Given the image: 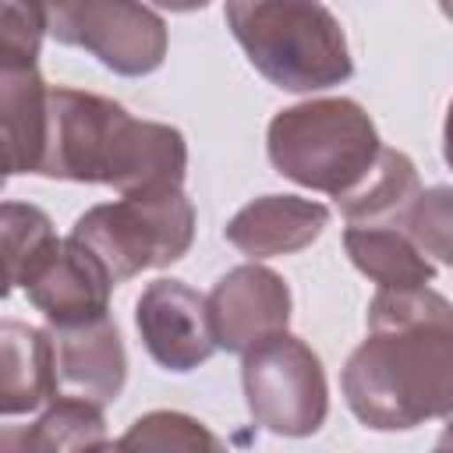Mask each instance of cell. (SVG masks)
Returning a JSON list of instances; mask_svg holds the SVG:
<instances>
[{"instance_id": "obj_1", "label": "cell", "mask_w": 453, "mask_h": 453, "mask_svg": "<svg viewBox=\"0 0 453 453\" xmlns=\"http://www.w3.org/2000/svg\"><path fill=\"white\" fill-rule=\"evenodd\" d=\"M340 382L350 414L375 432L453 414V304L428 283L379 287Z\"/></svg>"}, {"instance_id": "obj_2", "label": "cell", "mask_w": 453, "mask_h": 453, "mask_svg": "<svg viewBox=\"0 0 453 453\" xmlns=\"http://www.w3.org/2000/svg\"><path fill=\"white\" fill-rule=\"evenodd\" d=\"M184 134L159 120H134L120 103L78 88H50L39 177L110 184L120 195H152L184 184Z\"/></svg>"}, {"instance_id": "obj_3", "label": "cell", "mask_w": 453, "mask_h": 453, "mask_svg": "<svg viewBox=\"0 0 453 453\" xmlns=\"http://www.w3.org/2000/svg\"><path fill=\"white\" fill-rule=\"evenodd\" d=\"M226 25L251 67L283 92L333 88L354 74L347 35L319 0H226Z\"/></svg>"}, {"instance_id": "obj_4", "label": "cell", "mask_w": 453, "mask_h": 453, "mask_svg": "<svg viewBox=\"0 0 453 453\" xmlns=\"http://www.w3.org/2000/svg\"><path fill=\"white\" fill-rule=\"evenodd\" d=\"M265 149L276 173L336 198L368 173L382 145L365 106L340 96L280 110L269 120Z\"/></svg>"}, {"instance_id": "obj_5", "label": "cell", "mask_w": 453, "mask_h": 453, "mask_svg": "<svg viewBox=\"0 0 453 453\" xmlns=\"http://www.w3.org/2000/svg\"><path fill=\"white\" fill-rule=\"evenodd\" d=\"M71 237L99 258L113 283H124L142 269H163L188 255L195 241V205L184 188L120 195V202L81 212Z\"/></svg>"}, {"instance_id": "obj_6", "label": "cell", "mask_w": 453, "mask_h": 453, "mask_svg": "<svg viewBox=\"0 0 453 453\" xmlns=\"http://www.w3.org/2000/svg\"><path fill=\"white\" fill-rule=\"evenodd\" d=\"M241 382L255 425L269 428L273 435H311L329 414L322 361L304 340L290 333H276L244 350Z\"/></svg>"}, {"instance_id": "obj_7", "label": "cell", "mask_w": 453, "mask_h": 453, "mask_svg": "<svg viewBox=\"0 0 453 453\" xmlns=\"http://www.w3.org/2000/svg\"><path fill=\"white\" fill-rule=\"evenodd\" d=\"M46 32L92 53L103 67L124 78L152 74L166 57V25L142 0H28Z\"/></svg>"}, {"instance_id": "obj_8", "label": "cell", "mask_w": 453, "mask_h": 453, "mask_svg": "<svg viewBox=\"0 0 453 453\" xmlns=\"http://www.w3.org/2000/svg\"><path fill=\"white\" fill-rule=\"evenodd\" d=\"M134 326L149 357L166 372H191L219 347L209 319V297L180 280L149 283L134 304Z\"/></svg>"}, {"instance_id": "obj_9", "label": "cell", "mask_w": 453, "mask_h": 453, "mask_svg": "<svg viewBox=\"0 0 453 453\" xmlns=\"http://www.w3.org/2000/svg\"><path fill=\"white\" fill-rule=\"evenodd\" d=\"M209 319L219 350L244 354L255 343L287 333L290 322V287L280 273L248 262L216 280L209 294Z\"/></svg>"}, {"instance_id": "obj_10", "label": "cell", "mask_w": 453, "mask_h": 453, "mask_svg": "<svg viewBox=\"0 0 453 453\" xmlns=\"http://www.w3.org/2000/svg\"><path fill=\"white\" fill-rule=\"evenodd\" d=\"M53 343V396H81L99 407L120 396L127 379V354L110 315L50 326Z\"/></svg>"}, {"instance_id": "obj_11", "label": "cell", "mask_w": 453, "mask_h": 453, "mask_svg": "<svg viewBox=\"0 0 453 453\" xmlns=\"http://www.w3.org/2000/svg\"><path fill=\"white\" fill-rule=\"evenodd\" d=\"M113 287L117 283L99 265V258L88 248H81L74 237H67L60 251L32 276L25 294L50 326H78L110 311Z\"/></svg>"}, {"instance_id": "obj_12", "label": "cell", "mask_w": 453, "mask_h": 453, "mask_svg": "<svg viewBox=\"0 0 453 453\" xmlns=\"http://www.w3.org/2000/svg\"><path fill=\"white\" fill-rule=\"evenodd\" d=\"M326 226H329V209L322 202L301 195H262L226 223L223 237L241 255L258 262L308 248L311 241H319Z\"/></svg>"}, {"instance_id": "obj_13", "label": "cell", "mask_w": 453, "mask_h": 453, "mask_svg": "<svg viewBox=\"0 0 453 453\" xmlns=\"http://www.w3.org/2000/svg\"><path fill=\"white\" fill-rule=\"evenodd\" d=\"M50 88L35 64L0 60V120L7 173H35L46 145Z\"/></svg>"}, {"instance_id": "obj_14", "label": "cell", "mask_w": 453, "mask_h": 453, "mask_svg": "<svg viewBox=\"0 0 453 453\" xmlns=\"http://www.w3.org/2000/svg\"><path fill=\"white\" fill-rule=\"evenodd\" d=\"M53 400V343L50 333L4 319L0 326V414H28Z\"/></svg>"}, {"instance_id": "obj_15", "label": "cell", "mask_w": 453, "mask_h": 453, "mask_svg": "<svg viewBox=\"0 0 453 453\" xmlns=\"http://www.w3.org/2000/svg\"><path fill=\"white\" fill-rule=\"evenodd\" d=\"M418 195H421V180L411 156L396 149H379L368 173L350 191L336 195V209L347 216V223L357 226H382V223L393 226V219L400 223Z\"/></svg>"}, {"instance_id": "obj_16", "label": "cell", "mask_w": 453, "mask_h": 453, "mask_svg": "<svg viewBox=\"0 0 453 453\" xmlns=\"http://www.w3.org/2000/svg\"><path fill=\"white\" fill-rule=\"evenodd\" d=\"M343 248L350 262L379 287H421L435 280L432 258L411 241V234L382 223V226H357L343 230Z\"/></svg>"}, {"instance_id": "obj_17", "label": "cell", "mask_w": 453, "mask_h": 453, "mask_svg": "<svg viewBox=\"0 0 453 453\" xmlns=\"http://www.w3.org/2000/svg\"><path fill=\"white\" fill-rule=\"evenodd\" d=\"M0 234H4V294L14 287H28L32 276L60 251V237L42 209L25 202H4L0 209Z\"/></svg>"}, {"instance_id": "obj_18", "label": "cell", "mask_w": 453, "mask_h": 453, "mask_svg": "<svg viewBox=\"0 0 453 453\" xmlns=\"http://www.w3.org/2000/svg\"><path fill=\"white\" fill-rule=\"evenodd\" d=\"M25 446L46 449V453L103 449V446H110L103 407L92 400H81V396H53V403L32 425V432H25Z\"/></svg>"}, {"instance_id": "obj_19", "label": "cell", "mask_w": 453, "mask_h": 453, "mask_svg": "<svg viewBox=\"0 0 453 453\" xmlns=\"http://www.w3.org/2000/svg\"><path fill=\"white\" fill-rule=\"evenodd\" d=\"M400 223L425 255L453 269V188L449 184L421 191Z\"/></svg>"}, {"instance_id": "obj_20", "label": "cell", "mask_w": 453, "mask_h": 453, "mask_svg": "<svg viewBox=\"0 0 453 453\" xmlns=\"http://www.w3.org/2000/svg\"><path fill=\"white\" fill-rule=\"evenodd\" d=\"M120 449H219V439L180 411H152L138 418L120 439Z\"/></svg>"}, {"instance_id": "obj_21", "label": "cell", "mask_w": 453, "mask_h": 453, "mask_svg": "<svg viewBox=\"0 0 453 453\" xmlns=\"http://www.w3.org/2000/svg\"><path fill=\"white\" fill-rule=\"evenodd\" d=\"M46 35L42 14L28 0H4V28H0V60L35 64L39 42Z\"/></svg>"}, {"instance_id": "obj_22", "label": "cell", "mask_w": 453, "mask_h": 453, "mask_svg": "<svg viewBox=\"0 0 453 453\" xmlns=\"http://www.w3.org/2000/svg\"><path fill=\"white\" fill-rule=\"evenodd\" d=\"M156 7L163 11H177V14H188V11H202L209 0H152Z\"/></svg>"}, {"instance_id": "obj_23", "label": "cell", "mask_w": 453, "mask_h": 453, "mask_svg": "<svg viewBox=\"0 0 453 453\" xmlns=\"http://www.w3.org/2000/svg\"><path fill=\"white\" fill-rule=\"evenodd\" d=\"M442 156H446V163H449V170H453V103H449L446 124H442Z\"/></svg>"}, {"instance_id": "obj_24", "label": "cell", "mask_w": 453, "mask_h": 453, "mask_svg": "<svg viewBox=\"0 0 453 453\" xmlns=\"http://www.w3.org/2000/svg\"><path fill=\"white\" fill-rule=\"evenodd\" d=\"M439 446H453V414H446V425H442V435H439Z\"/></svg>"}, {"instance_id": "obj_25", "label": "cell", "mask_w": 453, "mask_h": 453, "mask_svg": "<svg viewBox=\"0 0 453 453\" xmlns=\"http://www.w3.org/2000/svg\"><path fill=\"white\" fill-rule=\"evenodd\" d=\"M435 4H439V11H442L449 21H453V0H435Z\"/></svg>"}]
</instances>
